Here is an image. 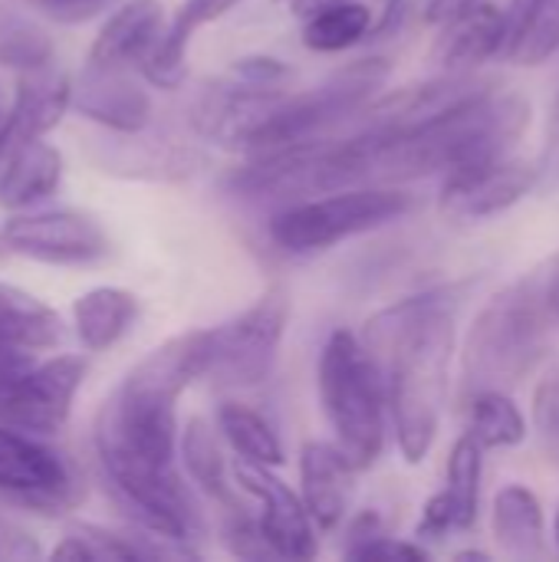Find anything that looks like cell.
<instances>
[{
    "mask_svg": "<svg viewBox=\"0 0 559 562\" xmlns=\"http://www.w3.org/2000/svg\"><path fill=\"white\" fill-rule=\"evenodd\" d=\"M458 286L428 290L376 313L362 329V346L376 362L392 412L399 451L409 464L425 461L438 438L455 356Z\"/></svg>",
    "mask_w": 559,
    "mask_h": 562,
    "instance_id": "6da1fadb",
    "label": "cell"
},
{
    "mask_svg": "<svg viewBox=\"0 0 559 562\" xmlns=\"http://www.w3.org/2000/svg\"><path fill=\"white\" fill-rule=\"evenodd\" d=\"M534 105L521 92H494L491 86L458 105L395 132L356 128L349 138L356 184H402L474 161L501 158L524 138Z\"/></svg>",
    "mask_w": 559,
    "mask_h": 562,
    "instance_id": "7a4b0ae2",
    "label": "cell"
},
{
    "mask_svg": "<svg viewBox=\"0 0 559 562\" xmlns=\"http://www.w3.org/2000/svg\"><path fill=\"white\" fill-rule=\"evenodd\" d=\"M557 263L559 257L544 260L540 267L494 293L474 316L461 352L465 395L484 389L511 392L544 362L557 323Z\"/></svg>",
    "mask_w": 559,
    "mask_h": 562,
    "instance_id": "3957f363",
    "label": "cell"
},
{
    "mask_svg": "<svg viewBox=\"0 0 559 562\" xmlns=\"http://www.w3.org/2000/svg\"><path fill=\"white\" fill-rule=\"evenodd\" d=\"M320 405L333 428V445L349 458L356 471L372 468L385 448V389L362 339L349 329H336L316 369Z\"/></svg>",
    "mask_w": 559,
    "mask_h": 562,
    "instance_id": "277c9868",
    "label": "cell"
},
{
    "mask_svg": "<svg viewBox=\"0 0 559 562\" xmlns=\"http://www.w3.org/2000/svg\"><path fill=\"white\" fill-rule=\"evenodd\" d=\"M412 207H415V198L395 184L339 188V191L283 204L267 221V234L287 254H316L349 237L385 227L405 217Z\"/></svg>",
    "mask_w": 559,
    "mask_h": 562,
    "instance_id": "5b68a950",
    "label": "cell"
},
{
    "mask_svg": "<svg viewBox=\"0 0 559 562\" xmlns=\"http://www.w3.org/2000/svg\"><path fill=\"white\" fill-rule=\"evenodd\" d=\"M385 59H356L303 92H283L280 102L267 112L257 132L247 142V155L277 151L297 142L323 138L333 125L349 122L362 105L376 99V92L389 79Z\"/></svg>",
    "mask_w": 559,
    "mask_h": 562,
    "instance_id": "8992f818",
    "label": "cell"
},
{
    "mask_svg": "<svg viewBox=\"0 0 559 562\" xmlns=\"http://www.w3.org/2000/svg\"><path fill=\"white\" fill-rule=\"evenodd\" d=\"M290 323V293L270 286L254 306L211 329L208 375L221 389H254L270 379Z\"/></svg>",
    "mask_w": 559,
    "mask_h": 562,
    "instance_id": "52a82bcc",
    "label": "cell"
},
{
    "mask_svg": "<svg viewBox=\"0 0 559 562\" xmlns=\"http://www.w3.org/2000/svg\"><path fill=\"white\" fill-rule=\"evenodd\" d=\"M0 497L53 517L79 501V477L56 448L0 425Z\"/></svg>",
    "mask_w": 559,
    "mask_h": 562,
    "instance_id": "ba28073f",
    "label": "cell"
},
{
    "mask_svg": "<svg viewBox=\"0 0 559 562\" xmlns=\"http://www.w3.org/2000/svg\"><path fill=\"white\" fill-rule=\"evenodd\" d=\"M86 379V359L56 356L33 362L0 389V425L26 435H56L72 415L76 392Z\"/></svg>",
    "mask_w": 559,
    "mask_h": 562,
    "instance_id": "9c48e42d",
    "label": "cell"
},
{
    "mask_svg": "<svg viewBox=\"0 0 559 562\" xmlns=\"http://www.w3.org/2000/svg\"><path fill=\"white\" fill-rule=\"evenodd\" d=\"M0 240L23 257L59 267L96 263L109 254V237L102 224L92 214L69 207L16 214L3 224Z\"/></svg>",
    "mask_w": 559,
    "mask_h": 562,
    "instance_id": "30bf717a",
    "label": "cell"
},
{
    "mask_svg": "<svg viewBox=\"0 0 559 562\" xmlns=\"http://www.w3.org/2000/svg\"><path fill=\"white\" fill-rule=\"evenodd\" d=\"M530 191H537V165L501 155L448 171L438 194V211L448 221H484L511 211Z\"/></svg>",
    "mask_w": 559,
    "mask_h": 562,
    "instance_id": "8fae6325",
    "label": "cell"
},
{
    "mask_svg": "<svg viewBox=\"0 0 559 562\" xmlns=\"http://www.w3.org/2000/svg\"><path fill=\"white\" fill-rule=\"evenodd\" d=\"M234 487L244 491L250 501L260 507V530L270 550L283 560H313L316 557V527L303 507V501L293 494L287 481L273 474V468L237 461L234 471Z\"/></svg>",
    "mask_w": 559,
    "mask_h": 562,
    "instance_id": "7c38bea8",
    "label": "cell"
},
{
    "mask_svg": "<svg viewBox=\"0 0 559 562\" xmlns=\"http://www.w3.org/2000/svg\"><path fill=\"white\" fill-rule=\"evenodd\" d=\"M69 109L119 135H138L152 122V95L125 66L86 63L82 76L72 82Z\"/></svg>",
    "mask_w": 559,
    "mask_h": 562,
    "instance_id": "4fadbf2b",
    "label": "cell"
},
{
    "mask_svg": "<svg viewBox=\"0 0 559 562\" xmlns=\"http://www.w3.org/2000/svg\"><path fill=\"white\" fill-rule=\"evenodd\" d=\"M481 468H484V448L471 438L461 435L448 454V484L438 491L418 520L415 537L425 543L445 540L455 530H471L481 510Z\"/></svg>",
    "mask_w": 559,
    "mask_h": 562,
    "instance_id": "5bb4252c",
    "label": "cell"
},
{
    "mask_svg": "<svg viewBox=\"0 0 559 562\" xmlns=\"http://www.w3.org/2000/svg\"><path fill=\"white\" fill-rule=\"evenodd\" d=\"M438 26V40L432 46V63L438 72H474L507 49V10L494 3L481 0Z\"/></svg>",
    "mask_w": 559,
    "mask_h": 562,
    "instance_id": "9a60e30c",
    "label": "cell"
},
{
    "mask_svg": "<svg viewBox=\"0 0 559 562\" xmlns=\"http://www.w3.org/2000/svg\"><path fill=\"white\" fill-rule=\"evenodd\" d=\"M69 102H72V79L53 69V63L20 72L13 105L7 109V119H3V155L56 128Z\"/></svg>",
    "mask_w": 559,
    "mask_h": 562,
    "instance_id": "2e32d148",
    "label": "cell"
},
{
    "mask_svg": "<svg viewBox=\"0 0 559 562\" xmlns=\"http://www.w3.org/2000/svg\"><path fill=\"white\" fill-rule=\"evenodd\" d=\"M356 468L329 441H306L300 448V501L320 530H336L353 501Z\"/></svg>",
    "mask_w": 559,
    "mask_h": 562,
    "instance_id": "e0dca14e",
    "label": "cell"
},
{
    "mask_svg": "<svg viewBox=\"0 0 559 562\" xmlns=\"http://www.w3.org/2000/svg\"><path fill=\"white\" fill-rule=\"evenodd\" d=\"M165 33V13L158 0H132L119 7L99 30L89 63L96 66H142L158 36Z\"/></svg>",
    "mask_w": 559,
    "mask_h": 562,
    "instance_id": "ac0fdd59",
    "label": "cell"
},
{
    "mask_svg": "<svg viewBox=\"0 0 559 562\" xmlns=\"http://www.w3.org/2000/svg\"><path fill=\"white\" fill-rule=\"evenodd\" d=\"M241 0H185L175 13L171 23H165V33L158 36V43L152 46V53L142 59V72L148 82L161 86V89H175L185 72H188V46L194 40V33L214 20H221L224 13H231Z\"/></svg>",
    "mask_w": 559,
    "mask_h": 562,
    "instance_id": "d6986e66",
    "label": "cell"
},
{
    "mask_svg": "<svg viewBox=\"0 0 559 562\" xmlns=\"http://www.w3.org/2000/svg\"><path fill=\"white\" fill-rule=\"evenodd\" d=\"M63 181V155L43 138L23 142L7 151L0 175V207L23 211L49 198Z\"/></svg>",
    "mask_w": 559,
    "mask_h": 562,
    "instance_id": "ffe728a7",
    "label": "cell"
},
{
    "mask_svg": "<svg viewBox=\"0 0 559 562\" xmlns=\"http://www.w3.org/2000/svg\"><path fill=\"white\" fill-rule=\"evenodd\" d=\"M494 540L507 557L537 560L544 557V507L537 494L524 484H507L494 497L491 510Z\"/></svg>",
    "mask_w": 559,
    "mask_h": 562,
    "instance_id": "44dd1931",
    "label": "cell"
},
{
    "mask_svg": "<svg viewBox=\"0 0 559 562\" xmlns=\"http://www.w3.org/2000/svg\"><path fill=\"white\" fill-rule=\"evenodd\" d=\"M135 316H138V300L122 286H96L72 303V326L89 352H102L115 346L128 333Z\"/></svg>",
    "mask_w": 559,
    "mask_h": 562,
    "instance_id": "7402d4cb",
    "label": "cell"
},
{
    "mask_svg": "<svg viewBox=\"0 0 559 562\" xmlns=\"http://www.w3.org/2000/svg\"><path fill=\"white\" fill-rule=\"evenodd\" d=\"M376 33V10L369 0L326 3L303 16L300 40L313 53H343Z\"/></svg>",
    "mask_w": 559,
    "mask_h": 562,
    "instance_id": "603a6c76",
    "label": "cell"
},
{
    "mask_svg": "<svg viewBox=\"0 0 559 562\" xmlns=\"http://www.w3.org/2000/svg\"><path fill=\"white\" fill-rule=\"evenodd\" d=\"M63 339L59 316L33 293L0 283V342L23 349H53Z\"/></svg>",
    "mask_w": 559,
    "mask_h": 562,
    "instance_id": "cb8c5ba5",
    "label": "cell"
},
{
    "mask_svg": "<svg viewBox=\"0 0 559 562\" xmlns=\"http://www.w3.org/2000/svg\"><path fill=\"white\" fill-rule=\"evenodd\" d=\"M181 458H185L188 477L208 497H214L224 510L237 507V494H234L237 487L227 477V464L217 448V435L204 418H188L185 435H181Z\"/></svg>",
    "mask_w": 559,
    "mask_h": 562,
    "instance_id": "d4e9b609",
    "label": "cell"
},
{
    "mask_svg": "<svg viewBox=\"0 0 559 562\" xmlns=\"http://www.w3.org/2000/svg\"><path fill=\"white\" fill-rule=\"evenodd\" d=\"M465 405H468V435L484 451L517 448L527 438V422L507 392H497V389L471 392L465 395Z\"/></svg>",
    "mask_w": 559,
    "mask_h": 562,
    "instance_id": "484cf974",
    "label": "cell"
},
{
    "mask_svg": "<svg viewBox=\"0 0 559 562\" xmlns=\"http://www.w3.org/2000/svg\"><path fill=\"white\" fill-rule=\"evenodd\" d=\"M217 431L227 438V445L241 454V461L250 464H264V468H280L287 461L280 435L273 431V425L254 412L250 405L241 402H224L217 408Z\"/></svg>",
    "mask_w": 559,
    "mask_h": 562,
    "instance_id": "4316f807",
    "label": "cell"
},
{
    "mask_svg": "<svg viewBox=\"0 0 559 562\" xmlns=\"http://www.w3.org/2000/svg\"><path fill=\"white\" fill-rule=\"evenodd\" d=\"M53 63V40L30 20H3L0 23V66L26 72Z\"/></svg>",
    "mask_w": 559,
    "mask_h": 562,
    "instance_id": "83f0119b",
    "label": "cell"
},
{
    "mask_svg": "<svg viewBox=\"0 0 559 562\" xmlns=\"http://www.w3.org/2000/svg\"><path fill=\"white\" fill-rule=\"evenodd\" d=\"M517 66H544L559 53V0H540L521 36L507 46Z\"/></svg>",
    "mask_w": 559,
    "mask_h": 562,
    "instance_id": "f1b7e54d",
    "label": "cell"
},
{
    "mask_svg": "<svg viewBox=\"0 0 559 562\" xmlns=\"http://www.w3.org/2000/svg\"><path fill=\"white\" fill-rule=\"evenodd\" d=\"M534 428L540 445L559 458V366L544 372L534 389Z\"/></svg>",
    "mask_w": 559,
    "mask_h": 562,
    "instance_id": "f546056e",
    "label": "cell"
},
{
    "mask_svg": "<svg viewBox=\"0 0 559 562\" xmlns=\"http://www.w3.org/2000/svg\"><path fill=\"white\" fill-rule=\"evenodd\" d=\"M349 560H428V550L422 543H409V540H395L389 533H379L372 540H366L362 547L346 553Z\"/></svg>",
    "mask_w": 559,
    "mask_h": 562,
    "instance_id": "4dcf8cb0",
    "label": "cell"
},
{
    "mask_svg": "<svg viewBox=\"0 0 559 562\" xmlns=\"http://www.w3.org/2000/svg\"><path fill=\"white\" fill-rule=\"evenodd\" d=\"M23 3L40 7L56 23H86L109 7V0H23Z\"/></svg>",
    "mask_w": 559,
    "mask_h": 562,
    "instance_id": "1f68e13d",
    "label": "cell"
},
{
    "mask_svg": "<svg viewBox=\"0 0 559 562\" xmlns=\"http://www.w3.org/2000/svg\"><path fill=\"white\" fill-rule=\"evenodd\" d=\"M537 188L554 194L559 191V95L550 112V125H547V145L540 151V165H537Z\"/></svg>",
    "mask_w": 559,
    "mask_h": 562,
    "instance_id": "d6a6232c",
    "label": "cell"
},
{
    "mask_svg": "<svg viewBox=\"0 0 559 562\" xmlns=\"http://www.w3.org/2000/svg\"><path fill=\"white\" fill-rule=\"evenodd\" d=\"M36 557H40L36 540L20 527L0 520V560H36Z\"/></svg>",
    "mask_w": 559,
    "mask_h": 562,
    "instance_id": "836d02e7",
    "label": "cell"
},
{
    "mask_svg": "<svg viewBox=\"0 0 559 562\" xmlns=\"http://www.w3.org/2000/svg\"><path fill=\"white\" fill-rule=\"evenodd\" d=\"M36 362L33 349H23V346H10V342H0V389L16 379L23 369H30Z\"/></svg>",
    "mask_w": 559,
    "mask_h": 562,
    "instance_id": "e575fe53",
    "label": "cell"
},
{
    "mask_svg": "<svg viewBox=\"0 0 559 562\" xmlns=\"http://www.w3.org/2000/svg\"><path fill=\"white\" fill-rule=\"evenodd\" d=\"M379 533H385V524H382V517H379L376 510H366V514H359V517L349 524L346 553H349V550H356V547H362L366 540H372V537H379Z\"/></svg>",
    "mask_w": 559,
    "mask_h": 562,
    "instance_id": "d590c367",
    "label": "cell"
},
{
    "mask_svg": "<svg viewBox=\"0 0 559 562\" xmlns=\"http://www.w3.org/2000/svg\"><path fill=\"white\" fill-rule=\"evenodd\" d=\"M474 3H481V0H425V20L438 26V23L451 20L455 13H461Z\"/></svg>",
    "mask_w": 559,
    "mask_h": 562,
    "instance_id": "8d00e7d4",
    "label": "cell"
},
{
    "mask_svg": "<svg viewBox=\"0 0 559 562\" xmlns=\"http://www.w3.org/2000/svg\"><path fill=\"white\" fill-rule=\"evenodd\" d=\"M455 560H488V553H481V550H461Z\"/></svg>",
    "mask_w": 559,
    "mask_h": 562,
    "instance_id": "74e56055",
    "label": "cell"
},
{
    "mask_svg": "<svg viewBox=\"0 0 559 562\" xmlns=\"http://www.w3.org/2000/svg\"><path fill=\"white\" fill-rule=\"evenodd\" d=\"M554 306H557V319H559V263H557V280H554Z\"/></svg>",
    "mask_w": 559,
    "mask_h": 562,
    "instance_id": "f35d334b",
    "label": "cell"
},
{
    "mask_svg": "<svg viewBox=\"0 0 559 562\" xmlns=\"http://www.w3.org/2000/svg\"><path fill=\"white\" fill-rule=\"evenodd\" d=\"M3 119H7V109H0V155H3Z\"/></svg>",
    "mask_w": 559,
    "mask_h": 562,
    "instance_id": "ab89813d",
    "label": "cell"
},
{
    "mask_svg": "<svg viewBox=\"0 0 559 562\" xmlns=\"http://www.w3.org/2000/svg\"><path fill=\"white\" fill-rule=\"evenodd\" d=\"M554 530H557V547H559V510H557V524H554Z\"/></svg>",
    "mask_w": 559,
    "mask_h": 562,
    "instance_id": "60d3db41",
    "label": "cell"
},
{
    "mask_svg": "<svg viewBox=\"0 0 559 562\" xmlns=\"http://www.w3.org/2000/svg\"><path fill=\"white\" fill-rule=\"evenodd\" d=\"M0 244H3V240H0ZM0 250H3V247H0Z\"/></svg>",
    "mask_w": 559,
    "mask_h": 562,
    "instance_id": "b9f144b4",
    "label": "cell"
}]
</instances>
